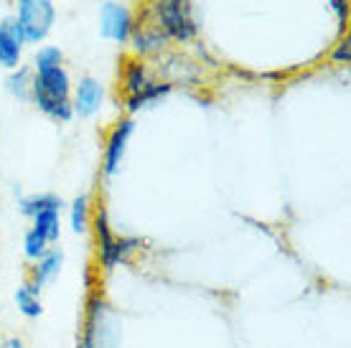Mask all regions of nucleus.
Instances as JSON below:
<instances>
[{
	"instance_id": "412c9836",
	"label": "nucleus",
	"mask_w": 351,
	"mask_h": 348,
	"mask_svg": "<svg viewBox=\"0 0 351 348\" xmlns=\"http://www.w3.org/2000/svg\"><path fill=\"white\" fill-rule=\"evenodd\" d=\"M351 61V38L349 34H343V38H339L334 46V51H331V64L334 66H346Z\"/></svg>"
},
{
	"instance_id": "0eeeda50",
	"label": "nucleus",
	"mask_w": 351,
	"mask_h": 348,
	"mask_svg": "<svg viewBox=\"0 0 351 348\" xmlns=\"http://www.w3.org/2000/svg\"><path fill=\"white\" fill-rule=\"evenodd\" d=\"M135 132V120L130 114L128 117H120L114 122L110 132L105 138V150H102V175L105 178H112L125 160V153H128V145H130V138Z\"/></svg>"
},
{
	"instance_id": "ddd939ff",
	"label": "nucleus",
	"mask_w": 351,
	"mask_h": 348,
	"mask_svg": "<svg viewBox=\"0 0 351 348\" xmlns=\"http://www.w3.org/2000/svg\"><path fill=\"white\" fill-rule=\"evenodd\" d=\"M31 232H36L49 244L59 242L62 239V206H51V209L38 211L31 219Z\"/></svg>"
},
{
	"instance_id": "6e6552de",
	"label": "nucleus",
	"mask_w": 351,
	"mask_h": 348,
	"mask_svg": "<svg viewBox=\"0 0 351 348\" xmlns=\"http://www.w3.org/2000/svg\"><path fill=\"white\" fill-rule=\"evenodd\" d=\"M128 46L132 49V56L148 61V59H158L160 53H166L171 41L160 34V28L156 23H150L148 18L141 16V13H135V28H132Z\"/></svg>"
},
{
	"instance_id": "4be33fe9",
	"label": "nucleus",
	"mask_w": 351,
	"mask_h": 348,
	"mask_svg": "<svg viewBox=\"0 0 351 348\" xmlns=\"http://www.w3.org/2000/svg\"><path fill=\"white\" fill-rule=\"evenodd\" d=\"M331 8L336 13V21H339V31L346 34L349 31V0H328Z\"/></svg>"
},
{
	"instance_id": "4468645a",
	"label": "nucleus",
	"mask_w": 351,
	"mask_h": 348,
	"mask_svg": "<svg viewBox=\"0 0 351 348\" xmlns=\"http://www.w3.org/2000/svg\"><path fill=\"white\" fill-rule=\"evenodd\" d=\"M173 92V87L168 84V82H163V79H156L150 87H145L141 92V95H135L130 97V99H125V110H128V114H135V112H141V110H145V107L150 105H156V102H160L163 97H168Z\"/></svg>"
},
{
	"instance_id": "9d476101",
	"label": "nucleus",
	"mask_w": 351,
	"mask_h": 348,
	"mask_svg": "<svg viewBox=\"0 0 351 348\" xmlns=\"http://www.w3.org/2000/svg\"><path fill=\"white\" fill-rule=\"evenodd\" d=\"M26 36L21 31L13 16L0 18V69L13 71L23 64L26 51Z\"/></svg>"
},
{
	"instance_id": "9b49d317",
	"label": "nucleus",
	"mask_w": 351,
	"mask_h": 348,
	"mask_svg": "<svg viewBox=\"0 0 351 348\" xmlns=\"http://www.w3.org/2000/svg\"><path fill=\"white\" fill-rule=\"evenodd\" d=\"M117 82H120V89H123V99H130V97L141 95L143 89L150 87L156 82V74L150 69V64L145 59H138L128 53L117 69Z\"/></svg>"
},
{
	"instance_id": "f3484780",
	"label": "nucleus",
	"mask_w": 351,
	"mask_h": 348,
	"mask_svg": "<svg viewBox=\"0 0 351 348\" xmlns=\"http://www.w3.org/2000/svg\"><path fill=\"white\" fill-rule=\"evenodd\" d=\"M92 201H89L87 193H82L77 199L69 203V227L74 234H87L89 232V224H92Z\"/></svg>"
},
{
	"instance_id": "dca6fc26",
	"label": "nucleus",
	"mask_w": 351,
	"mask_h": 348,
	"mask_svg": "<svg viewBox=\"0 0 351 348\" xmlns=\"http://www.w3.org/2000/svg\"><path fill=\"white\" fill-rule=\"evenodd\" d=\"M31 84H34V69L21 64L18 69L8 71L5 79V89L10 97H16L18 102H31Z\"/></svg>"
},
{
	"instance_id": "a211bd4d",
	"label": "nucleus",
	"mask_w": 351,
	"mask_h": 348,
	"mask_svg": "<svg viewBox=\"0 0 351 348\" xmlns=\"http://www.w3.org/2000/svg\"><path fill=\"white\" fill-rule=\"evenodd\" d=\"M51 206H62L64 209V201L56 193H28V196L18 201V211L26 219H34L38 211L51 209Z\"/></svg>"
},
{
	"instance_id": "f8f14e48",
	"label": "nucleus",
	"mask_w": 351,
	"mask_h": 348,
	"mask_svg": "<svg viewBox=\"0 0 351 348\" xmlns=\"http://www.w3.org/2000/svg\"><path fill=\"white\" fill-rule=\"evenodd\" d=\"M62 267H64V252L62 249H49L41 260L31 262V267H28L26 279H23V282H28L31 288L41 293V290H44L53 277H59Z\"/></svg>"
},
{
	"instance_id": "f03ea898",
	"label": "nucleus",
	"mask_w": 351,
	"mask_h": 348,
	"mask_svg": "<svg viewBox=\"0 0 351 348\" xmlns=\"http://www.w3.org/2000/svg\"><path fill=\"white\" fill-rule=\"evenodd\" d=\"M141 16L156 23L160 34L173 44H191L199 34L191 0H145L141 5Z\"/></svg>"
},
{
	"instance_id": "20e7f679",
	"label": "nucleus",
	"mask_w": 351,
	"mask_h": 348,
	"mask_svg": "<svg viewBox=\"0 0 351 348\" xmlns=\"http://www.w3.org/2000/svg\"><path fill=\"white\" fill-rule=\"evenodd\" d=\"M117 338H120L117 310L102 290H92V295L87 297V310H84L77 348H117Z\"/></svg>"
},
{
	"instance_id": "aec40b11",
	"label": "nucleus",
	"mask_w": 351,
	"mask_h": 348,
	"mask_svg": "<svg viewBox=\"0 0 351 348\" xmlns=\"http://www.w3.org/2000/svg\"><path fill=\"white\" fill-rule=\"evenodd\" d=\"M49 249H51V244L46 242V239H41L36 232H31V229H28L26 236H23V254H26V260H31V262L41 260Z\"/></svg>"
},
{
	"instance_id": "7ed1b4c3",
	"label": "nucleus",
	"mask_w": 351,
	"mask_h": 348,
	"mask_svg": "<svg viewBox=\"0 0 351 348\" xmlns=\"http://www.w3.org/2000/svg\"><path fill=\"white\" fill-rule=\"evenodd\" d=\"M95 229V244H97V267H102L105 272H112L120 264L132 262V257L141 252L143 239L138 236H125L117 234L107 219V209L99 203L92 211V224Z\"/></svg>"
},
{
	"instance_id": "39448f33",
	"label": "nucleus",
	"mask_w": 351,
	"mask_h": 348,
	"mask_svg": "<svg viewBox=\"0 0 351 348\" xmlns=\"http://www.w3.org/2000/svg\"><path fill=\"white\" fill-rule=\"evenodd\" d=\"M16 23L21 26L26 44H44L56 23V3L53 0H13Z\"/></svg>"
},
{
	"instance_id": "f257e3e1",
	"label": "nucleus",
	"mask_w": 351,
	"mask_h": 348,
	"mask_svg": "<svg viewBox=\"0 0 351 348\" xmlns=\"http://www.w3.org/2000/svg\"><path fill=\"white\" fill-rule=\"evenodd\" d=\"M71 74L66 66H53V69L34 71V84H31V105L41 114H46L53 122H71L74 120V107H71Z\"/></svg>"
},
{
	"instance_id": "423d86ee",
	"label": "nucleus",
	"mask_w": 351,
	"mask_h": 348,
	"mask_svg": "<svg viewBox=\"0 0 351 348\" xmlns=\"http://www.w3.org/2000/svg\"><path fill=\"white\" fill-rule=\"evenodd\" d=\"M135 28V10L120 0H105L99 5V36L117 46H128Z\"/></svg>"
},
{
	"instance_id": "5701e85b",
	"label": "nucleus",
	"mask_w": 351,
	"mask_h": 348,
	"mask_svg": "<svg viewBox=\"0 0 351 348\" xmlns=\"http://www.w3.org/2000/svg\"><path fill=\"white\" fill-rule=\"evenodd\" d=\"M0 348H28V346L21 336H5V338H0Z\"/></svg>"
},
{
	"instance_id": "2eb2a0df",
	"label": "nucleus",
	"mask_w": 351,
	"mask_h": 348,
	"mask_svg": "<svg viewBox=\"0 0 351 348\" xmlns=\"http://www.w3.org/2000/svg\"><path fill=\"white\" fill-rule=\"evenodd\" d=\"M13 300H16L18 313L23 315V318H28V321H36V318H41V315H44V303H41V293L31 288L28 282H23V285H21V288L16 290Z\"/></svg>"
},
{
	"instance_id": "6ab92c4d",
	"label": "nucleus",
	"mask_w": 351,
	"mask_h": 348,
	"mask_svg": "<svg viewBox=\"0 0 351 348\" xmlns=\"http://www.w3.org/2000/svg\"><path fill=\"white\" fill-rule=\"evenodd\" d=\"M64 61H66V56H64V51L59 49V46L44 44V46H38V49H36L31 69H34V71L53 69V66H64Z\"/></svg>"
},
{
	"instance_id": "1a4fd4ad",
	"label": "nucleus",
	"mask_w": 351,
	"mask_h": 348,
	"mask_svg": "<svg viewBox=\"0 0 351 348\" xmlns=\"http://www.w3.org/2000/svg\"><path fill=\"white\" fill-rule=\"evenodd\" d=\"M105 84L97 77H80V82L71 89V107H74V117L89 120L99 114V110L105 107Z\"/></svg>"
}]
</instances>
